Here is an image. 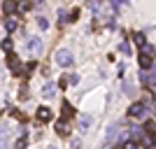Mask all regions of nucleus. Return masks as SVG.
I'll return each instance as SVG.
<instances>
[{
	"mask_svg": "<svg viewBox=\"0 0 156 149\" xmlns=\"http://www.w3.org/2000/svg\"><path fill=\"white\" fill-rule=\"evenodd\" d=\"M137 63H140V68H142V70H149L151 65H154V47H151V44H144V47H142Z\"/></svg>",
	"mask_w": 156,
	"mask_h": 149,
	"instance_id": "f257e3e1",
	"label": "nucleus"
},
{
	"mask_svg": "<svg viewBox=\"0 0 156 149\" xmlns=\"http://www.w3.org/2000/svg\"><path fill=\"white\" fill-rule=\"evenodd\" d=\"M75 63V59H72V51L70 49H56V65H61V68H70V65Z\"/></svg>",
	"mask_w": 156,
	"mask_h": 149,
	"instance_id": "f03ea898",
	"label": "nucleus"
},
{
	"mask_svg": "<svg viewBox=\"0 0 156 149\" xmlns=\"http://www.w3.org/2000/svg\"><path fill=\"white\" fill-rule=\"evenodd\" d=\"M144 112H147V105L144 103H133L128 107V117H135V119H142Z\"/></svg>",
	"mask_w": 156,
	"mask_h": 149,
	"instance_id": "7ed1b4c3",
	"label": "nucleus"
},
{
	"mask_svg": "<svg viewBox=\"0 0 156 149\" xmlns=\"http://www.w3.org/2000/svg\"><path fill=\"white\" fill-rule=\"evenodd\" d=\"M7 65H9V68H12V72L14 75H21V65H19V59H16V56H14V54H7Z\"/></svg>",
	"mask_w": 156,
	"mask_h": 149,
	"instance_id": "20e7f679",
	"label": "nucleus"
},
{
	"mask_svg": "<svg viewBox=\"0 0 156 149\" xmlns=\"http://www.w3.org/2000/svg\"><path fill=\"white\" fill-rule=\"evenodd\" d=\"M2 26H5V30L7 33H12V30H16V26H19V19L16 16H5V21H2Z\"/></svg>",
	"mask_w": 156,
	"mask_h": 149,
	"instance_id": "39448f33",
	"label": "nucleus"
},
{
	"mask_svg": "<svg viewBox=\"0 0 156 149\" xmlns=\"http://www.w3.org/2000/svg\"><path fill=\"white\" fill-rule=\"evenodd\" d=\"M26 47H28V51H40V49H42V40L40 37H28Z\"/></svg>",
	"mask_w": 156,
	"mask_h": 149,
	"instance_id": "423d86ee",
	"label": "nucleus"
},
{
	"mask_svg": "<svg viewBox=\"0 0 156 149\" xmlns=\"http://www.w3.org/2000/svg\"><path fill=\"white\" fill-rule=\"evenodd\" d=\"M16 9H19V5L12 2V0H5V2H2V12H5L7 16H12V12H16Z\"/></svg>",
	"mask_w": 156,
	"mask_h": 149,
	"instance_id": "0eeeda50",
	"label": "nucleus"
},
{
	"mask_svg": "<svg viewBox=\"0 0 156 149\" xmlns=\"http://www.w3.org/2000/svg\"><path fill=\"white\" fill-rule=\"evenodd\" d=\"M37 119L40 121H51V110L49 107H37Z\"/></svg>",
	"mask_w": 156,
	"mask_h": 149,
	"instance_id": "6e6552de",
	"label": "nucleus"
},
{
	"mask_svg": "<svg viewBox=\"0 0 156 149\" xmlns=\"http://www.w3.org/2000/svg\"><path fill=\"white\" fill-rule=\"evenodd\" d=\"M56 133H58V135H63V137L68 135V133H70V126H68V121H65V119L56 123Z\"/></svg>",
	"mask_w": 156,
	"mask_h": 149,
	"instance_id": "1a4fd4ad",
	"label": "nucleus"
},
{
	"mask_svg": "<svg viewBox=\"0 0 156 149\" xmlns=\"http://www.w3.org/2000/svg\"><path fill=\"white\" fill-rule=\"evenodd\" d=\"M28 147V135H21L16 142H14V149H26Z\"/></svg>",
	"mask_w": 156,
	"mask_h": 149,
	"instance_id": "9d476101",
	"label": "nucleus"
},
{
	"mask_svg": "<svg viewBox=\"0 0 156 149\" xmlns=\"http://www.w3.org/2000/svg\"><path fill=\"white\" fill-rule=\"evenodd\" d=\"M72 114H75V110H72V105H70V103H65V100H63V117H65V119H70Z\"/></svg>",
	"mask_w": 156,
	"mask_h": 149,
	"instance_id": "9b49d317",
	"label": "nucleus"
},
{
	"mask_svg": "<svg viewBox=\"0 0 156 149\" xmlns=\"http://www.w3.org/2000/svg\"><path fill=\"white\" fill-rule=\"evenodd\" d=\"M54 89H56V86H54L51 82H47V84H44V89H42V93H44V98H51V96H54Z\"/></svg>",
	"mask_w": 156,
	"mask_h": 149,
	"instance_id": "f8f14e48",
	"label": "nucleus"
},
{
	"mask_svg": "<svg viewBox=\"0 0 156 149\" xmlns=\"http://www.w3.org/2000/svg\"><path fill=\"white\" fill-rule=\"evenodd\" d=\"M2 49H5L7 54H12V49H14V42H12L9 37H5V40H2Z\"/></svg>",
	"mask_w": 156,
	"mask_h": 149,
	"instance_id": "ddd939ff",
	"label": "nucleus"
},
{
	"mask_svg": "<svg viewBox=\"0 0 156 149\" xmlns=\"http://www.w3.org/2000/svg\"><path fill=\"white\" fill-rule=\"evenodd\" d=\"M133 40H135V42H137L140 47H144V44H147V40H144V35H142V33H133Z\"/></svg>",
	"mask_w": 156,
	"mask_h": 149,
	"instance_id": "4468645a",
	"label": "nucleus"
},
{
	"mask_svg": "<svg viewBox=\"0 0 156 149\" xmlns=\"http://www.w3.org/2000/svg\"><path fill=\"white\" fill-rule=\"evenodd\" d=\"M89 126H91V117H84L82 121H79V128L82 130H89Z\"/></svg>",
	"mask_w": 156,
	"mask_h": 149,
	"instance_id": "2eb2a0df",
	"label": "nucleus"
},
{
	"mask_svg": "<svg viewBox=\"0 0 156 149\" xmlns=\"http://www.w3.org/2000/svg\"><path fill=\"white\" fill-rule=\"evenodd\" d=\"M19 98H21V100H28V89H26V84H21V89H19Z\"/></svg>",
	"mask_w": 156,
	"mask_h": 149,
	"instance_id": "dca6fc26",
	"label": "nucleus"
},
{
	"mask_svg": "<svg viewBox=\"0 0 156 149\" xmlns=\"http://www.w3.org/2000/svg\"><path fill=\"white\" fill-rule=\"evenodd\" d=\"M121 149H137V142H135V140H126Z\"/></svg>",
	"mask_w": 156,
	"mask_h": 149,
	"instance_id": "f3484780",
	"label": "nucleus"
},
{
	"mask_svg": "<svg viewBox=\"0 0 156 149\" xmlns=\"http://www.w3.org/2000/svg\"><path fill=\"white\" fill-rule=\"evenodd\" d=\"M37 26L42 28V30H44V28H49V21H47L44 16H40V19H37Z\"/></svg>",
	"mask_w": 156,
	"mask_h": 149,
	"instance_id": "a211bd4d",
	"label": "nucleus"
},
{
	"mask_svg": "<svg viewBox=\"0 0 156 149\" xmlns=\"http://www.w3.org/2000/svg\"><path fill=\"white\" fill-rule=\"evenodd\" d=\"M119 49H121V54H126V56L130 54V47H128V42H126V40L121 42V47H119Z\"/></svg>",
	"mask_w": 156,
	"mask_h": 149,
	"instance_id": "6ab92c4d",
	"label": "nucleus"
},
{
	"mask_svg": "<svg viewBox=\"0 0 156 149\" xmlns=\"http://www.w3.org/2000/svg\"><path fill=\"white\" fill-rule=\"evenodd\" d=\"M68 79H70V84H79V75H68Z\"/></svg>",
	"mask_w": 156,
	"mask_h": 149,
	"instance_id": "aec40b11",
	"label": "nucleus"
},
{
	"mask_svg": "<svg viewBox=\"0 0 156 149\" xmlns=\"http://www.w3.org/2000/svg\"><path fill=\"white\" fill-rule=\"evenodd\" d=\"M12 114H14V117H16V119H19V121H26V117H23V114H21L19 110H12Z\"/></svg>",
	"mask_w": 156,
	"mask_h": 149,
	"instance_id": "412c9836",
	"label": "nucleus"
},
{
	"mask_svg": "<svg viewBox=\"0 0 156 149\" xmlns=\"http://www.w3.org/2000/svg\"><path fill=\"white\" fill-rule=\"evenodd\" d=\"M30 2H21V5H19V9H21V12H26V9H30Z\"/></svg>",
	"mask_w": 156,
	"mask_h": 149,
	"instance_id": "4be33fe9",
	"label": "nucleus"
},
{
	"mask_svg": "<svg viewBox=\"0 0 156 149\" xmlns=\"http://www.w3.org/2000/svg\"><path fill=\"white\" fill-rule=\"evenodd\" d=\"M68 84H70V79H58V86H61V89H65V86H68Z\"/></svg>",
	"mask_w": 156,
	"mask_h": 149,
	"instance_id": "5701e85b",
	"label": "nucleus"
},
{
	"mask_svg": "<svg viewBox=\"0 0 156 149\" xmlns=\"http://www.w3.org/2000/svg\"><path fill=\"white\" fill-rule=\"evenodd\" d=\"M49 149H56V147H49Z\"/></svg>",
	"mask_w": 156,
	"mask_h": 149,
	"instance_id": "b1692460",
	"label": "nucleus"
}]
</instances>
